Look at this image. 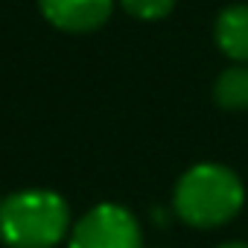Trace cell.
<instances>
[{"label": "cell", "instance_id": "5b68a950", "mask_svg": "<svg viewBox=\"0 0 248 248\" xmlns=\"http://www.w3.org/2000/svg\"><path fill=\"white\" fill-rule=\"evenodd\" d=\"M216 47L236 64H248V3H233L213 24Z\"/></svg>", "mask_w": 248, "mask_h": 248}, {"label": "cell", "instance_id": "8992f818", "mask_svg": "<svg viewBox=\"0 0 248 248\" xmlns=\"http://www.w3.org/2000/svg\"><path fill=\"white\" fill-rule=\"evenodd\" d=\"M213 99L225 111H248V64L222 70L213 82Z\"/></svg>", "mask_w": 248, "mask_h": 248}, {"label": "cell", "instance_id": "3957f363", "mask_svg": "<svg viewBox=\"0 0 248 248\" xmlns=\"http://www.w3.org/2000/svg\"><path fill=\"white\" fill-rule=\"evenodd\" d=\"M67 248H143V231L132 210L105 202L73 225Z\"/></svg>", "mask_w": 248, "mask_h": 248}, {"label": "cell", "instance_id": "277c9868", "mask_svg": "<svg viewBox=\"0 0 248 248\" xmlns=\"http://www.w3.org/2000/svg\"><path fill=\"white\" fill-rule=\"evenodd\" d=\"M41 15L62 32H93L114 9V0H38Z\"/></svg>", "mask_w": 248, "mask_h": 248}, {"label": "cell", "instance_id": "ba28073f", "mask_svg": "<svg viewBox=\"0 0 248 248\" xmlns=\"http://www.w3.org/2000/svg\"><path fill=\"white\" fill-rule=\"evenodd\" d=\"M219 248H248V242H225V245H219Z\"/></svg>", "mask_w": 248, "mask_h": 248}, {"label": "cell", "instance_id": "7a4b0ae2", "mask_svg": "<svg viewBox=\"0 0 248 248\" xmlns=\"http://www.w3.org/2000/svg\"><path fill=\"white\" fill-rule=\"evenodd\" d=\"M175 213L193 228H219L245 204L239 175L222 164H196L175 184Z\"/></svg>", "mask_w": 248, "mask_h": 248}, {"label": "cell", "instance_id": "52a82bcc", "mask_svg": "<svg viewBox=\"0 0 248 248\" xmlns=\"http://www.w3.org/2000/svg\"><path fill=\"white\" fill-rule=\"evenodd\" d=\"M123 9H126L132 18H140V21H161L172 12L175 0H120Z\"/></svg>", "mask_w": 248, "mask_h": 248}, {"label": "cell", "instance_id": "6da1fadb", "mask_svg": "<svg viewBox=\"0 0 248 248\" xmlns=\"http://www.w3.org/2000/svg\"><path fill=\"white\" fill-rule=\"evenodd\" d=\"M70 231V204L53 190H18L0 202V239L9 248H56Z\"/></svg>", "mask_w": 248, "mask_h": 248}]
</instances>
